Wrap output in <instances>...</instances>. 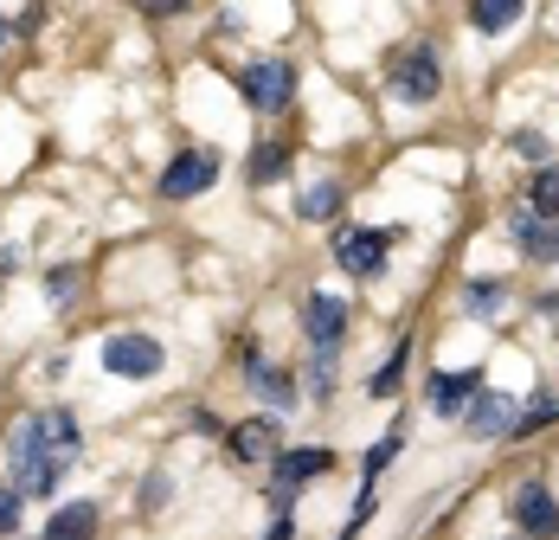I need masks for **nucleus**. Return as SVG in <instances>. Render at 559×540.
Instances as JSON below:
<instances>
[{"mask_svg":"<svg viewBox=\"0 0 559 540\" xmlns=\"http://www.w3.org/2000/svg\"><path fill=\"white\" fill-rule=\"evenodd\" d=\"M444 91V64H438V52L431 46H412V52H399L392 58V97L399 104H431Z\"/></svg>","mask_w":559,"mask_h":540,"instance_id":"nucleus-1","label":"nucleus"},{"mask_svg":"<svg viewBox=\"0 0 559 540\" xmlns=\"http://www.w3.org/2000/svg\"><path fill=\"white\" fill-rule=\"evenodd\" d=\"M392 238H405L399 225H341L335 232V258H341V270H354V277H380L386 270V245Z\"/></svg>","mask_w":559,"mask_h":540,"instance_id":"nucleus-2","label":"nucleus"},{"mask_svg":"<svg viewBox=\"0 0 559 540\" xmlns=\"http://www.w3.org/2000/svg\"><path fill=\"white\" fill-rule=\"evenodd\" d=\"M162 361H168V348L155 334H110L104 341V374H116V379H155Z\"/></svg>","mask_w":559,"mask_h":540,"instance_id":"nucleus-3","label":"nucleus"},{"mask_svg":"<svg viewBox=\"0 0 559 540\" xmlns=\"http://www.w3.org/2000/svg\"><path fill=\"white\" fill-rule=\"evenodd\" d=\"M238 91H245V104L258 109V116H277V109L296 97V71H289L283 58H258V64H245Z\"/></svg>","mask_w":559,"mask_h":540,"instance_id":"nucleus-4","label":"nucleus"},{"mask_svg":"<svg viewBox=\"0 0 559 540\" xmlns=\"http://www.w3.org/2000/svg\"><path fill=\"white\" fill-rule=\"evenodd\" d=\"M219 180V155L213 149H180L168 167H162V193L168 200H193V193H206Z\"/></svg>","mask_w":559,"mask_h":540,"instance_id":"nucleus-5","label":"nucleus"},{"mask_svg":"<svg viewBox=\"0 0 559 540\" xmlns=\"http://www.w3.org/2000/svg\"><path fill=\"white\" fill-rule=\"evenodd\" d=\"M508 521H514L527 540H554L559 535V502L540 483H521L514 495H508Z\"/></svg>","mask_w":559,"mask_h":540,"instance_id":"nucleus-6","label":"nucleus"},{"mask_svg":"<svg viewBox=\"0 0 559 540\" xmlns=\"http://www.w3.org/2000/svg\"><path fill=\"white\" fill-rule=\"evenodd\" d=\"M514 419H521L514 392H476V399H469V412H463L469 437H483V444H502V437H514Z\"/></svg>","mask_w":559,"mask_h":540,"instance_id":"nucleus-7","label":"nucleus"},{"mask_svg":"<svg viewBox=\"0 0 559 540\" xmlns=\"http://www.w3.org/2000/svg\"><path fill=\"white\" fill-rule=\"evenodd\" d=\"M335 457L329 450H277V470H271V502L289 508L296 502V483H309V477H322Z\"/></svg>","mask_w":559,"mask_h":540,"instance_id":"nucleus-8","label":"nucleus"},{"mask_svg":"<svg viewBox=\"0 0 559 540\" xmlns=\"http://www.w3.org/2000/svg\"><path fill=\"white\" fill-rule=\"evenodd\" d=\"M302 328H309L316 354H341V334H347V303H341V296H309V303H302Z\"/></svg>","mask_w":559,"mask_h":540,"instance_id":"nucleus-9","label":"nucleus"},{"mask_svg":"<svg viewBox=\"0 0 559 540\" xmlns=\"http://www.w3.org/2000/svg\"><path fill=\"white\" fill-rule=\"evenodd\" d=\"M508 232H514L521 258H534V265H559V219H534L527 207H521V213H508Z\"/></svg>","mask_w":559,"mask_h":540,"instance_id":"nucleus-10","label":"nucleus"},{"mask_svg":"<svg viewBox=\"0 0 559 540\" xmlns=\"http://www.w3.org/2000/svg\"><path fill=\"white\" fill-rule=\"evenodd\" d=\"M476 392H483V374H476V367H469V374H431V412H438V419H463Z\"/></svg>","mask_w":559,"mask_h":540,"instance_id":"nucleus-11","label":"nucleus"},{"mask_svg":"<svg viewBox=\"0 0 559 540\" xmlns=\"http://www.w3.org/2000/svg\"><path fill=\"white\" fill-rule=\"evenodd\" d=\"M245 374H251V386H258V392H264V399H271L277 412H289V406L302 399V392H296V379L283 374V367H271V361H264L258 348H245Z\"/></svg>","mask_w":559,"mask_h":540,"instance_id":"nucleus-12","label":"nucleus"},{"mask_svg":"<svg viewBox=\"0 0 559 540\" xmlns=\"http://www.w3.org/2000/svg\"><path fill=\"white\" fill-rule=\"evenodd\" d=\"M277 419H245V425H231V457L238 463H258V457H277Z\"/></svg>","mask_w":559,"mask_h":540,"instance_id":"nucleus-13","label":"nucleus"},{"mask_svg":"<svg viewBox=\"0 0 559 540\" xmlns=\"http://www.w3.org/2000/svg\"><path fill=\"white\" fill-rule=\"evenodd\" d=\"M39 540H97V502H64V508H52V521H46Z\"/></svg>","mask_w":559,"mask_h":540,"instance_id":"nucleus-14","label":"nucleus"},{"mask_svg":"<svg viewBox=\"0 0 559 540\" xmlns=\"http://www.w3.org/2000/svg\"><path fill=\"white\" fill-rule=\"evenodd\" d=\"M502 309H508V283H496V277H476V283L463 290V316L489 322V316H502Z\"/></svg>","mask_w":559,"mask_h":540,"instance_id":"nucleus-15","label":"nucleus"},{"mask_svg":"<svg viewBox=\"0 0 559 540\" xmlns=\"http://www.w3.org/2000/svg\"><path fill=\"white\" fill-rule=\"evenodd\" d=\"M341 207H347V187L341 180H322V187H302L296 193V213L302 219H335Z\"/></svg>","mask_w":559,"mask_h":540,"instance_id":"nucleus-16","label":"nucleus"},{"mask_svg":"<svg viewBox=\"0 0 559 540\" xmlns=\"http://www.w3.org/2000/svg\"><path fill=\"white\" fill-rule=\"evenodd\" d=\"M521 7H527V0H476L469 20H476V33H508V26L521 20Z\"/></svg>","mask_w":559,"mask_h":540,"instance_id":"nucleus-17","label":"nucleus"},{"mask_svg":"<svg viewBox=\"0 0 559 540\" xmlns=\"http://www.w3.org/2000/svg\"><path fill=\"white\" fill-rule=\"evenodd\" d=\"M283 167H289V149H283V142H264V149H251V162H245V180H251V187H271Z\"/></svg>","mask_w":559,"mask_h":540,"instance_id":"nucleus-18","label":"nucleus"},{"mask_svg":"<svg viewBox=\"0 0 559 540\" xmlns=\"http://www.w3.org/2000/svg\"><path fill=\"white\" fill-rule=\"evenodd\" d=\"M527 213H540V219H559V167H547L540 180H534V207Z\"/></svg>","mask_w":559,"mask_h":540,"instance_id":"nucleus-19","label":"nucleus"},{"mask_svg":"<svg viewBox=\"0 0 559 540\" xmlns=\"http://www.w3.org/2000/svg\"><path fill=\"white\" fill-rule=\"evenodd\" d=\"M168 495H174V483L162 477V470H155V477H142V495H135V508H142V515H162V508H168Z\"/></svg>","mask_w":559,"mask_h":540,"instance_id":"nucleus-20","label":"nucleus"},{"mask_svg":"<svg viewBox=\"0 0 559 540\" xmlns=\"http://www.w3.org/2000/svg\"><path fill=\"white\" fill-rule=\"evenodd\" d=\"M554 419H559V392H554V399H534V406H527V412L514 419V437L534 432V425H554Z\"/></svg>","mask_w":559,"mask_h":540,"instance_id":"nucleus-21","label":"nucleus"},{"mask_svg":"<svg viewBox=\"0 0 559 540\" xmlns=\"http://www.w3.org/2000/svg\"><path fill=\"white\" fill-rule=\"evenodd\" d=\"M399 444H405V432H399V425H392V432L380 437V444H373V457H367V477H380V470H386L392 457H399Z\"/></svg>","mask_w":559,"mask_h":540,"instance_id":"nucleus-22","label":"nucleus"},{"mask_svg":"<svg viewBox=\"0 0 559 540\" xmlns=\"http://www.w3.org/2000/svg\"><path fill=\"white\" fill-rule=\"evenodd\" d=\"M405 348H412V341H399V348H392V361L380 367V374H373V392H392V386H399V367H405Z\"/></svg>","mask_w":559,"mask_h":540,"instance_id":"nucleus-23","label":"nucleus"},{"mask_svg":"<svg viewBox=\"0 0 559 540\" xmlns=\"http://www.w3.org/2000/svg\"><path fill=\"white\" fill-rule=\"evenodd\" d=\"M20 502H26L20 489H0V535H13V528H20Z\"/></svg>","mask_w":559,"mask_h":540,"instance_id":"nucleus-24","label":"nucleus"},{"mask_svg":"<svg viewBox=\"0 0 559 540\" xmlns=\"http://www.w3.org/2000/svg\"><path fill=\"white\" fill-rule=\"evenodd\" d=\"M71 283H78V265H58L46 277V290H52V303H71Z\"/></svg>","mask_w":559,"mask_h":540,"instance_id":"nucleus-25","label":"nucleus"},{"mask_svg":"<svg viewBox=\"0 0 559 540\" xmlns=\"http://www.w3.org/2000/svg\"><path fill=\"white\" fill-rule=\"evenodd\" d=\"M514 149H521L527 162H547V136H534V129H521V136H514Z\"/></svg>","mask_w":559,"mask_h":540,"instance_id":"nucleus-26","label":"nucleus"},{"mask_svg":"<svg viewBox=\"0 0 559 540\" xmlns=\"http://www.w3.org/2000/svg\"><path fill=\"white\" fill-rule=\"evenodd\" d=\"M373 508H380V502H373V495H360V502L347 508V521H354V528H367V521H373Z\"/></svg>","mask_w":559,"mask_h":540,"instance_id":"nucleus-27","label":"nucleus"},{"mask_svg":"<svg viewBox=\"0 0 559 540\" xmlns=\"http://www.w3.org/2000/svg\"><path fill=\"white\" fill-rule=\"evenodd\" d=\"M142 13H180V0H135Z\"/></svg>","mask_w":559,"mask_h":540,"instance_id":"nucleus-28","label":"nucleus"},{"mask_svg":"<svg viewBox=\"0 0 559 540\" xmlns=\"http://www.w3.org/2000/svg\"><path fill=\"white\" fill-rule=\"evenodd\" d=\"M264 540H289V521H277V528H271V535H264Z\"/></svg>","mask_w":559,"mask_h":540,"instance_id":"nucleus-29","label":"nucleus"}]
</instances>
